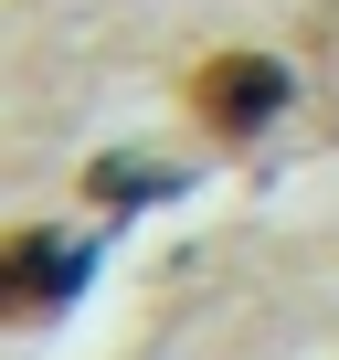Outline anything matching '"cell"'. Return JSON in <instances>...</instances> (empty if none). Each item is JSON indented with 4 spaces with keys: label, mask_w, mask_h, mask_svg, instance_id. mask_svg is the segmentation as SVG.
Listing matches in <instances>:
<instances>
[{
    "label": "cell",
    "mask_w": 339,
    "mask_h": 360,
    "mask_svg": "<svg viewBox=\"0 0 339 360\" xmlns=\"http://www.w3.org/2000/svg\"><path fill=\"white\" fill-rule=\"evenodd\" d=\"M286 96H297V75H286L276 53H212V64H191V117H202L212 138H255V127H276Z\"/></svg>",
    "instance_id": "cell-1"
},
{
    "label": "cell",
    "mask_w": 339,
    "mask_h": 360,
    "mask_svg": "<svg viewBox=\"0 0 339 360\" xmlns=\"http://www.w3.org/2000/svg\"><path fill=\"white\" fill-rule=\"evenodd\" d=\"M85 276H96V255H85L75 233L32 223V233H11V265H0V297H11L22 318H64V307L85 297Z\"/></svg>",
    "instance_id": "cell-2"
},
{
    "label": "cell",
    "mask_w": 339,
    "mask_h": 360,
    "mask_svg": "<svg viewBox=\"0 0 339 360\" xmlns=\"http://www.w3.org/2000/svg\"><path fill=\"white\" fill-rule=\"evenodd\" d=\"M170 191H181L170 159H138V148H106V159H96V202H106V212H138V202H170Z\"/></svg>",
    "instance_id": "cell-3"
}]
</instances>
